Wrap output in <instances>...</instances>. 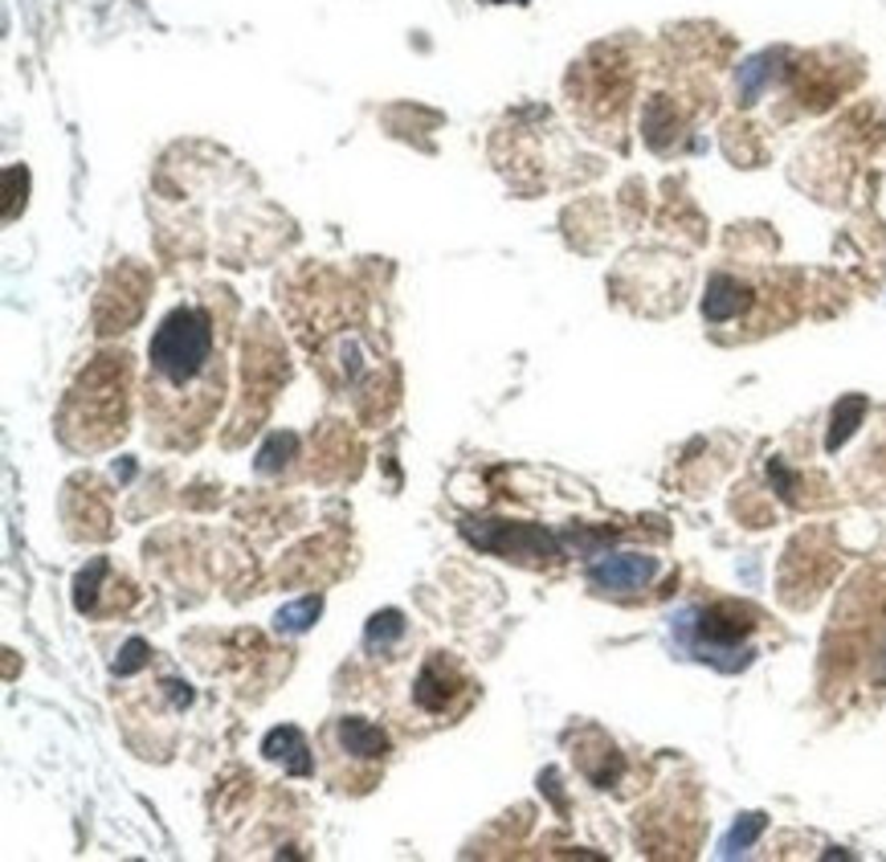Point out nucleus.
I'll return each instance as SVG.
<instances>
[{
  "mask_svg": "<svg viewBox=\"0 0 886 862\" xmlns=\"http://www.w3.org/2000/svg\"><path fill=\"white\" fill-rule=\"evenodd\" d=\"M225 401V343L204 307H177L148 348L143 418L164 450H189L213 425Z\"/></svg>",
  "mask_w": 886,
  "mask_h": 862,
  "instance_id": "f257e3e1",
  "label": "nucleus"
},
{
  "mask_svg": "<svg viewBox=\"0 0 886 862\" xmlns=\"http://www.w3.org/2000/svg\"><path fill=\"white\" fill-rule=\"evenodd\" d=\"M654 557H642V552H617V557H601L588 569L596 589H608V593H633L654 577Z\"/></svg>",
  "mask_w": 886,
  "mask_h": 862,
  "instance_id": "f03ea898",
  "label": "nucleus"
},
{
  "mask_svg": "<svg viewBox=\"0 0 886 862\" xmlns=\"http://www.w3.org/2000/svg\"><path fill=\"white\" fill-rule=\"evenodd\" d=\"M335 735H340V749L343 752L364 756V761H384V752H389V740H384V732H380V728H372V723H364V720H340Z\"/></svg>",
  "mask_w": 886,
  "mask_h": 862,
  "instance_id": "7ed1b4c3",
  "label": "nucleus"
},
{
  "mask_svg": "<svg viewBox=\"0 0 886 862\" xmlns=\"http://www.w3.org/2000/svg\"><path fill=\"white\" fill-rule=\"evenodd\" d=\"M262 752H266L270 761L286 764V773H311V756H306V744L303 735L294 732V728H274V732L266 735V744H262Z\"/></svg>",
  "mask_w": 886,
  "mask_h": 862,
  "instance_id": "20e7f679",
  "label": "nucleus"
},
{
  "mask_svg": "<svg viewBox=\"0 0 886 862\" xmlns=\"http://www.w3.org/2000/svg\"><path fill=\"white\" fill-rule=\"evenodd\" d=\"M744 303H747L744 287H739L735 279H727V274H715L707 287V299H703V315H707L711 323H723V319L739 315Z\"/></svg>",
  "mask_w": 886,
  "mask_h": 862,
  "instance_id": "39448f33",
  "label": "nucleus"
},
{
  "mask_svg": "<svg viewBox=\"0 0 886 862\" xmlns=\"http://www.w3.org/2000/svg\"><path fill=\"white\" fill-rule=\"evenodd\" d=\"M319 618V601L315 597H306V601H299V605H286L279 613V630H291V634H299V630H306V625Z\"/></svg>",
  "mask_w": 886,
  "mask_h": 862,
  "instance_id": "423d86ee",
  "label": "nucleus"
},
{
  "mask_svg": "<svg viewBox=\"0 0 886 862\" xmlns=\"http://www.w3.org/2000/svg\"><path fill=\"white\" fill-rule=\"evenodd\" d=\"M768 74H773V66H768V58H752V62L739 70V94H744L747 102L756 99L759 90H764V82H768Z\"/></svg>",
  "mask_w": 886,
  "mask_h": 862,
  "instance_id": "0eeeda50",
  "label": "nucleus"
},
{
  "mask_svg": "<svg viewBox=\"0 0 886 862\" xmlns=\"http://www.w3.org/2000/svg\"><path fill=\"white\" fill-rule=\"evenodd\" d=\"M401 630H405V622H401V613H396V609H389V613H376V618H372V625H368V646H372V650L384 646V642H389V638H396Z\"/></svg>",
  "mask_w": 886,
  "mask_h": 862,
  "instance_id": "6e6552de",
  "label": "nucleus"
},
{
  "mask_svg": "<svg viewBox=\"0 0 886 862\" xmlns=\"http://www.w3.org/2000/svg\"><path fill=\"white\" fill-rule=\"evenodd\" d=\"M759 825H764V822H759V813H752V822H744V825H735V834H732V838H727V854H732V850H735V846H744V842H752V834H756Z\"/></svg>",
  "mask_w": 886,
  "mask_h": 862,
  "instance_id": "1a4fd4ad",
  "label": "nucleus"
}]
</instances>
